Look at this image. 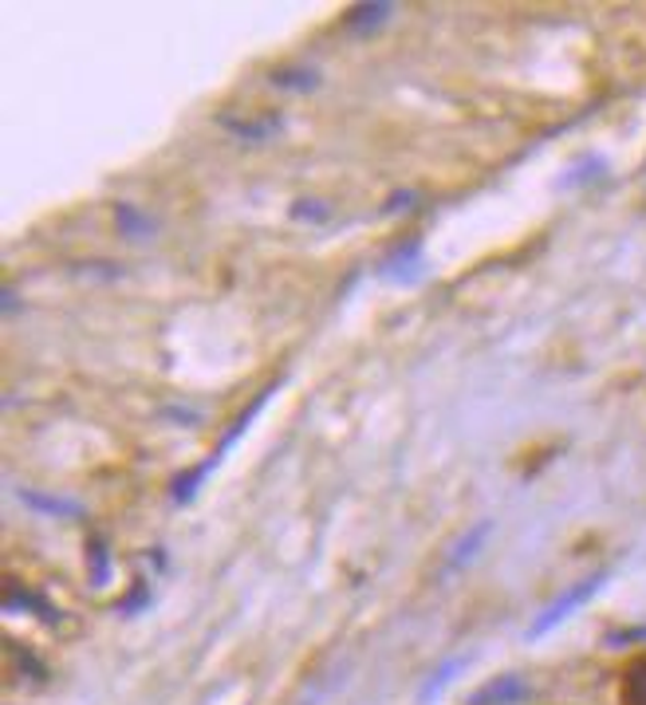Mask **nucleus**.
Returning a JSON list of instances; mask_svg holds the SVG:
<instances>
[{
  "label": "nucleus",
  "mask_w": 646,
  "mask_h": 705,
  "mask_svg": "<svg viewBox=\"0 0 646 705\" xmlns=\"http://www.w3.org/2000/svg\"><path fill=\"white\" fill-rule=\"evenodd\" d=\"M465 662H470V658H453V662H446V667H441V670H438V674H434V678H430V682H426V690H422V705L430 702V697H434V694H441V690L450 686V678H453V674H458V670H461V667H465Z\"/></svg>",
  "instance_id": "nucleus-5"
},
{
  "label": "nucleus",
  "mask_w": 646,
  "mask_h": 705,
  "mask_svg": "<svg viewBox=\"0 0 646 705\" xmlns=\"http://www.w3.org/2000/svg\"><path fill=\"white\" fill-rule=\"evenodd\" d=\"M118 226L127 229L130 236H147L150 229H154V226H150V221H147V217H138L130 206H118Z\"/></svg>",
  "instance_id": "nucleus-6"
},
{
  "label": "nucleus",
  "mask_w": 646,
  "mask_h": 705,
  "mask_svg": "<svg viewBox=\"0 0 646 705\" xmlns=\"http://www.w3.org/2000/svg\"><path fill=\"white\" fill-rule=\"evenodd\" d=\"M524 694H529V690H524L520 678H500V682H493V686L481 690V694L473 697V705H512Z\"/></svg>",
  "instance_id": "nucleus-3"
},
{
  "label": "nucleus",
  "mask_w": 646,
  "mask_h": 705,
  "mask_svg": "<svg viewBox=\"0 0 646 705\" xmlns=\"http://www.w3.org/2000/svg\"><path fill=\"white\" fill-rule=\"evenodd\" d=\"M268 394H273V391L256 394V402H253V406H249V411H245V414H241V418H237V426H233V430H229V434H226V441H221V446H217V450H214V453H209V458H206V461H201V465H197V470H194V473H189V477H182V481H177V489H174V500H177V505H186V500H194L197 485H201V481H206V477H209V473H214V470H217V465H221V461H226V453H229V450H233V446H237V438H241V434H245V430H249V421H253V418H256V414H261V406H265V402H268Z\"/></svg>",
  "instance_id": "nucleus-1"
},
{
  "label": "nucleus",
  "mask_w": 646,
  "mask_h": 705,
  "mask_svg": "<svg viewBox=\"0 0 646 705\" xmlns=\"http://www.w3.org/2000/svg\"><path fill=\"white\" fill-rule=\"evenodd\" d=\"M24 505H32V509H39V512H56V517H83V509H79L76 500L39 497V493H24Z\"/></svg>",
  "instance_id": "nucleus-4"
},
{
  "label": "nucleus",
  "mask_w": 646,
  "mask_h": 705,
  "mask_svg": "<svg viewBox=\"0 0 646 705\" xmlns=\"http://www.w3.org/2000/svg\"><path fill=\"white\" fill-rule=\"evenodd\" d=\"M599 588H603V576H591V579H584V583H576V588H568L564 596L556 599V603H549V608H544V615H540L537 623H532L529 638H540V635H549L552 627H560V623H564V619H568L576 608H584V603H588Z\"/></svg>",
  "instance_id": "nucleus-2"
}]
</instances>
